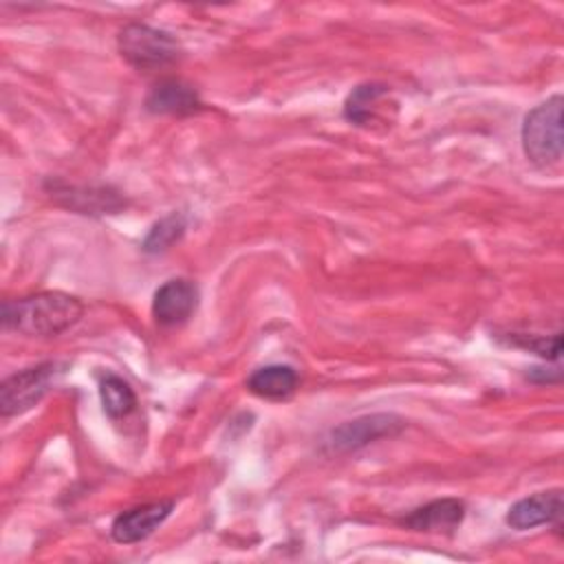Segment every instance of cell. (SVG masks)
<instances>
[{
	"label": "cell",
	"mask_w": 564,
	"mask_h": 564,
	"mask_svg": "<svg viewBox=\"0 0 564 564\" xmlns=\"http://www.w3.org/2000/svg\"><path fill=\"white\" fill-rule=\"evenodd\" d=\"M84 315L79 297L62 291H42L2 304V326L26 337H55Z\"/></svg>",
	"instance_id": "1"
},
{
	"label": "cell",
	"mask_w": 564,
	"mask_h": 564,
	"mask_svg": "<svg viewBox=\"0 0 564 564\" xmlns=\"http://www.w3.org/2000/svg\"><path fill=\"white\" fill-rule=\"evenodd\" d=\"M562 95L527 112L522 123V148L531 163L546 167L562 159Z\"/></svg>",
	"instance_id": "2"
},
{
	"label": "cell",
	"mask_w": 564,
	"mask_h": 564,
	"mask_svg": "<svg viewBox=\"0 0 564 564\" xmlns=\"http://www.w3.org/2000/svg\"><path fill=\"white\" fill-rule=\"evenodd\" d=\"M117 46L121 57L139 70H154L167 66L181 53L178 42L167 31L148 24L123 26L117 37Z\"/></svg>",
	"instance_id": "3"
},
{
	"label": "cell",
	"mask_w": 564,
	"mask_h": 564,
	"mask_svg": "<svg viewBox=\"0 0 564 564\" xmlns=\"http://www.w3.org/2000/svg\"><path fill=\"white\" fill-rule=\"evenodd\" d=\"M55 375L57 364L44 361L7 377L0 386V414L15 416L31 410L46 394Z\"/></svg>",
	"instance_id": "4"
},
{
	"label": "cell",
	"mask_w": 564,
	"mask_h": 564,
	"mask_svg": "<svg viewBox=\"0 0 564 564\" xmlns=\"http://www.w3.org/2000/svg\"><path fill=\"white\" fill-rule=\"evenodd\" d=\"M403 419L397 414H368L359 416L355 421H346L339 427L330 430L326 438V447L335 454L355 452L372 441H379L383 436H394L403 430Z\"/></svg>",
	"instance_id": "5"
},
{
	"label": "cell",
	"mask_w": 564,
	"mask_h": 564,
	"mask_svg": "<svg viewBox=\"0 0 564 564\" xmlns=\"http://www.w3.org/2000/svg\"><path fill=\"white\" fill-rule=\"evenodd\" d=\"M198 304V289L185 278L163 282L152 297V315L161 326L183 324Z\"/></svg>",
	"instance_id": "6"
},
{
	"label": "cell",
	"mask_w": 564,
	"mask_h": 564,
	"mask_svg": "<svg viewBox=\"0 0 564 564\" xmlns=\"http://www.w3.org/2000/svg\"><path fill=\"white\" fill-rule=\"evenodd\" d=\"M172 500H159L121 511L110 527V535L119 544H134L145 540L172 511Z\"/></svg>",
	"instance_id": "7"
},
{
	"label": "cell",
	"mask_w": 564,
	"mask_h": 564,
	"mask_svg": "<svg viewBox=\"0 0 564 564\" xmlns=\"http://www.w3.org/2000/svg\"><path fill=\"white\" fill-rule=\"evenodd\" d=\"M560 513H562V491L549 489V491H538L533 496H527L516 505H511L505 520L511 529L527 531V529L557 520Z\"/></svg>",
	"instance_id": "8"
},
{
	"label": "cell",
	"mask_w": 564,
	"mask_h": 564,
	"mask_svg": "<svg viewBox=\"0 0 564 564\" xmlns=\"http://www.w3.org/2000/svg\"><path fill=\"white\" fill-rule=\"evenodd\" d=\"M465 518V502L458 498H441L432 500L412 513L401 518V524L412 531L425 533H449L454 531Z\"/></svg>",
	"instance_id": "9"
},
{
	"label": "cell",
	"mask_w": 564,
	"mask_h": 564,
	"mask_svg": "<svg viewBox=\"0 0 564 564\" xmlns=\"http://www.w3.org/2000/svg\"><path fill=\"white\" fill-rule=\"evenodd\" d=\"M145 108L154 115H187L200 108L198 93L181 79H161L145 97Z\"/></svg>",
	"instance_id": "10"
},
{
	"label": "cell",
	"mask_w": 564,
	"mask_h": 564,
	"mask_svg": "<svg viewBox=\"0 0 564 564\" xmlns=\"http://www.w3.org/2000/svg\"><path fill=\"white\" fill-rule=\"evenodd\" d=\"M247 388L251 394L269 401L286 399L297 388V372L284 364H271L253 370L247 379Z\"/></svg>",
	"instance_id": "11"
},
{
	"label": "cell",
	"mask_w": 564,
	"mask_h": 564,
	"mask_svg": "<svg viewBox=\"0 0 564 564\" xmlns=\"http://www.w3.org/2000/svg\"><path fill=\"white\" fill-rule=\"evenodd\" d=\"M55 196L70 209H77L82 214H115L117 209H121L126 205V200L108 189V187H99V189H75V187H66L55 189Z\"/></svg>",
	"instance_id": "12"
},
{
	"label": "cell",
	"mask_w": 564,
	"mask_h": 564,
	"mask_svg": "<svg viewBox=\"0 0 564 564\" xmlns=\"http://www.w3.org/2000/svg\"><path fill=\"white\" fill-rule=\"evenodd\" d=\"M99 397H101V405L104 412L110 419H123L128 416L134 408H137V394L130 388L128 381H123L117 375H106L99 381Z\"/></svg>",
	"instance_id": "13"
},
{
	"label": "cell",
	"mask_w": 564,
	"mask_h": 564,
	"mask_svg": "<svg viewBox=\"0 0 564 564\" xmlns=\"http://www.w3.org/2000/svg\"><path fill=\"white\" fill-rule=\"evenodd\" d=\"M388 93L386 84H377V82H368V84H359L357 88H352V93L348 95L346 104H344V117L357 126H366L372 121V104L383 97Z\"/></svg>",
	"instance_id": "14"
},
{
	"label": "cell",
	"mask_w": 564,
	"mask_h": 564,
	"mask_svg": "<svg viewBox=\"0 0 564 564\" xmlns=\"http://www.w3.org/2000/svg\"><path fill=\"white\" fill-rule=\"evenodd\" d=\"M185 216L178 214V212H172L170 216L161 218L159 223L152 225L150 234L145 236L143 240V251L148 253H159V251H165L170 249V245L174 240H178L183 234H185Z\"/></svg>",
	"instance_id": "15"
},
{
	"label": "cell",
	"mask_w": 564,
	"mask_h": 564,
	"mask_svg": "<svg viewBox=\"0 0 564 564\" xmlns=\"http://www.w3.org/2000/svg\"><path fill=\"white\" fill-rule=\"evenodd\" d=\"M513 344L524 346L531 352H538L540 357L546 359H560L562 352V335L555 333L551 337H527V335H516Z\"/></svg>",
	"instance_id": "16"
}]
</instances>
